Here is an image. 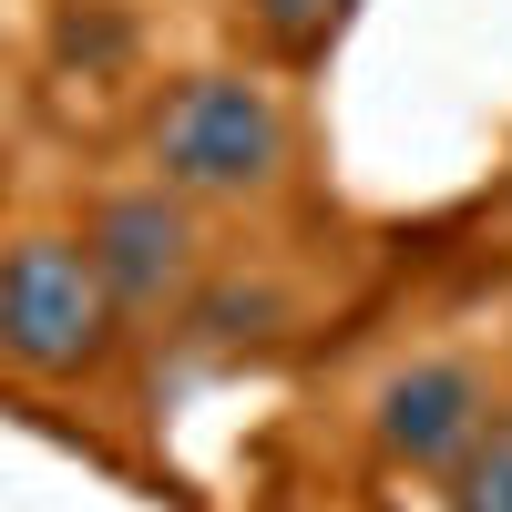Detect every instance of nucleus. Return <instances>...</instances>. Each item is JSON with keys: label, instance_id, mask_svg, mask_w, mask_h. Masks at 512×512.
<instances>
[{"label": "nucleus", "instance_id": "obj_2", "mask_svg": "<svg viewBox=\"0 0 512 512\" xmlns=\"http://www.w3.org/2000/svg\"><path fill=\"white\" fill-rule=\"evenodd\" d=\"M113 338L123 308L72 236H21L0 256V359H21L31 379H82L113 359Z\"/></svg>", "mask_w": 512, "mask_h": 512}, {"label": "nucleus", "instance_id": "obj_4", "mask_svg": "<svg viewBox=\"0 0 512 512\" xmlns=\"http://www.w3.org/2000/svg\"><path fill=\"white\" fill-rule=\"evenodd\" d=\"M492 431V390L472 359H410L379 390V451L410 461V472H451L461 451Z\"/></svg>", "mask_w": 512, "mask_h": 512}, {"label": "nucleus", "instance_id": "obj_6", "mask_svg": "<svg viewBox=\"0 0 512 512\" xmlns=\"http://www.w3.org/2000/svg\"><path fill=\"white\" fill-rule=\"evenodd\" d=\"M256 41H277V52H318V41L349 21V0H246Z\"/></svg>", "mask_w": 512, "mask_h": 512}, {"label": "nucleus", "instance_id": "obj_3", "mask_svg": "<svg viewBox=\"0 0 512 512\" xmlns=\"http://www.w3.org/2000/svg\"><path fill=\"white\" fill-rule=\"evenodd\" d=\"M82 256L103 267L123 318H154V308H175V297L195 287V216H185V195H164V185L113 195L93 216V246Z\"/></svg>", "mask_w": 512, "mask_h": 512}, {"label": "nucleus", "instance_id": "obj_1", "mask_svg": "<svg viewBox=\"0 0 512 512\" xmlns=\"http://www.w3.org/2000/svg\"><path fill=\"white\" fill-rule=\"evenodd\" d=\"M154 175H164V195H205V205L267 195L287 175L277 93L246 82V72H185L175 93L154 103Z\"/></svg>", "mask_w": 512, "mask_h": 512}, {"label": "nucleus", "instance_id": "obj_7", "mask_svg": "<svg viewBox=\"0 0 512 512\" xmlns=\"http://www.w3.org/2000/svg\"><path fill=\"white\" fill-rule=\"evenodd\" d=\"M256 318H277L267 287H236V297H216V308H205V328H226V338H256Z\"/></svg>", "mask_w": 512, "mask_h": 512}, {"label": "nucleus", "instance_id": "obj_5", "mask_svg": "<svg viewBox=\"0 0 512 512\" xmlns=\"http://www.w3.org/2000/svg\"><path fill=\"white\" fill-rule=\"evenodd\" d=\"M451 512H512V410H492V431L451 461Z\"/></svg>", "mask_w": 512, "mask_h": 512}]
</instances>
